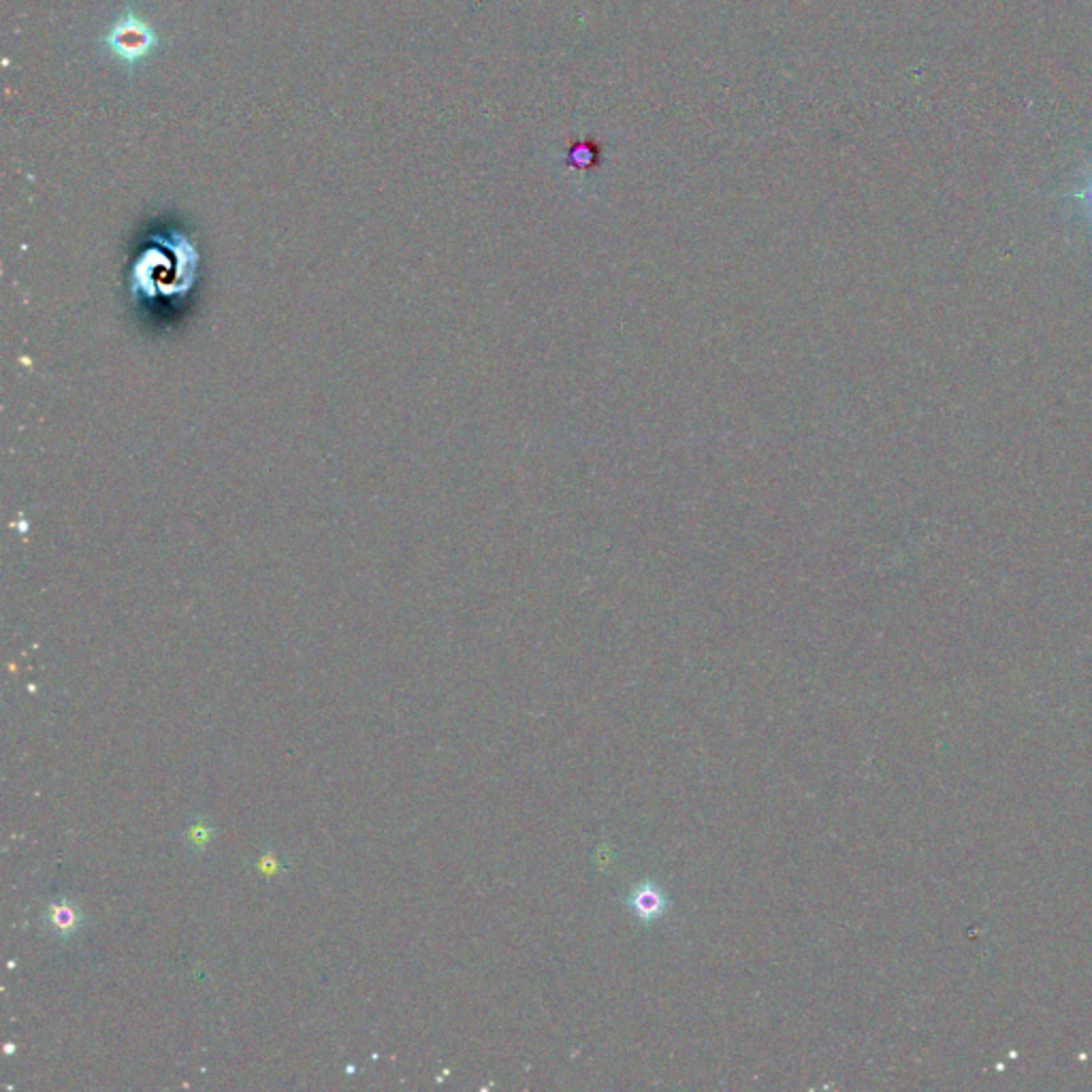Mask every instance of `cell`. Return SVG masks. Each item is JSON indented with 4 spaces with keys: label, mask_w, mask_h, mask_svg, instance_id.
<instances>
[{
    "label": "cell",
    "mask_w": 1092,
    "mask_h": 1092,
    "mask_svg": "<svg viewBox=\"0 0 1092 1092\" xmlns=\"http://www.w3.org/2000/svg\"><path fill=\"white\" fill-rule=\"evenodd\" d=\"M195 272L197 252L184 235H157L135 263L131 288L133 295L144 297L184 295L193 286Z\"/></svg>",
    "instance_id": "obj_1"
},
{
    "label": "cell",
    "mask_w": 1092,
    "mask_h": 1092,
    "mask_svg": "<svg viewBox=\"0 0 1092 1092\" xmlns=\"http://www.w3.org/2000/svg\"><path fill=\"white\" fill-rule=\"evenodd\" d=\"M101 46L115 62L133 69L154 54L159 48V35L141 15L128 9L111 22L101 37Z\"/></svg>",
    "instance_id": "obj_2"
},
{
    "label": "cell",
    "mask_w": 1092,
    "mask_h": 1092,
    "mask_svg": "<svg viewBox=\"0 0 1092 1092\" xmlns=\"http://www.w3.org/2000/svg\"><path fill=\"white\" fill-rule=\"evenodd\" d=\"M628 903H630L632 914L638 920H643V922H654L657 918H661L663 911H666V907H668L663 892L657 885H652V883L636 885L632 890Z\"/></svg>",
    "instance_id": "obj_3"
},
{
    "label": "cell",
    "mask_w": 1092,
    "mask_h": 1092,
    "mask_svg": "<svg viewBox=\"0 0 1092 1092\" xmlns=\"http://www.w3.org/2000/svg\"><path fill=\"white\" fill-rule=\"evenodd\" d=\"M79 925H82V914H79V909L71 901L62 898V901L50 903V907H48V927L52 929L54 934L62 936V939L73 936L77 932V929H79Z\"/></svg>",
    "instance_id": "obj_4"
},
{
    "label": "cell",
    "mask_w": 1092,
    "mask_h": 1092,
    "mask_svg": "<svg viewBox=\"0 0 1092 1092\" xmlns=\"http://www.w3.org/2000/svg\"><path fill=\"white\" fill-rule=\"evenodd\" d=\"M214 839V830L208 821H195L188 832H186V843L193 847V849H206Z\"/></svg>",
    "instance_id": "obj_5"
},
{
    "label": "cell",
    "mask_w": 1092,
    "mask_h": 1092,
    "mask_svg": "<svg viewBox=\"0 0 1092 1092\" xmlns=\"http://www.w3.org/2000/svg\"><path fill=\"white\" fill-rule=\"evenodd\" d=\"M1074 197H1076V199H1078V201H1082V203H1084V206H1087V208H1089V212H1091V214H1092V177H1091V182H1089V184H1087V188H1082V190H1078V193H1074Z\"/></svg>",
    "instance_id": "obj_6"
}]
</instances>
